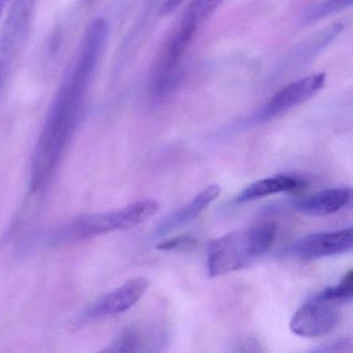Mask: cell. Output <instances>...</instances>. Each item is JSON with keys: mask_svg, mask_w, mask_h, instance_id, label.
Listing matches in <instances>:
<instances>
[{"mask_svg": "<svg viewBox=\"0 0 353 353\" xmlns=\"http://www.w3.org/2000/svg\"><path fill=\"white\" fill-rule=\"evenodd\" d=\"M108 37V23L102 18L94 19L86 28L75 59L49 109L34 150L30 175L32 191H42L50 183L79 125Z\"/></svg>", "mask_w": 353, "mask_h": 353, "instance_id": "obj_1", "label": "cell"}, {"mask_svg": "<svg viewBox=\"0 0 353 353\" xmlns=\"http://www.w3.org/2000/svg\"><path fill=\"white\" fill-rule=\"evenodd\" d=\"M276 232V225L264 223L214 239L208 248V276L216 278L251 265L272 249Z\"/></svg>", "mask_w": 353, "mask_h": 353, "instance_id": "obj_2", "label": "cell"}, {"mask_svg": "<svg viewBox=\"0 0 353 353\" xmlns=\"http://www.w3.org/2000/svg\"><path fill=\"white\" fill-rule=\"evenodd\" d=\"M159 210L158 201L148 199L110 212L83 214L53 230L48 235V241L53 245H63L128 230L152 218Z\"/></svg>", "mask_w": 353, "mask_h": 353, "instance_id": "obj_3", "label": "cell"}, {"mask_svg": "<svg viewBox=\"0 0 353 353\" xmlns=\"http://www.w3.org/2000/svg\"><path fill=\"white\" fill-rule=\"evenodd\" d=\"M36 0H12L0 34V92H3L23 48Z\"/></svg>", "mask_w": 353, "mask_h": 353, "instance_id": "obj_4", "label": "cell"}, {"mask_svg": "<svg viewBox=\"0 0 353 353\" xmlns=\"http://www.w3.org/2000/svg\"><path fill=\"white\" fill-rule=\"evenodd\" d=\"M194 36L195 32L179 26L163 47L152 68L150 77L152 94L157 98H163L174 90L179 81L181 59Z\"/></svg>", "mask_w": 353, "mask_h": 353, "instance_id": "obj_5", "label": "cell"}, {"mask_svg": "<svg viewBox=\"0 0 353 353\" xmlns=\"http://www.w3.org/2000/svg\"><path fill=\"white\" fill-rule=\"evenodd\" d=\"M325 84V74L318 73L291 82L279 90L252 119L253 123H264L282 117L313 98Z\"/></svg>", "mask_w": 353, "mask_h": 353, "instance_id": "obj_6", "label": "cell"}, {"mask_svg": "<svg viewBox=\"0 0 353 353\" xmlns=\"http://www.w3.org/2000/svg\"><path fill=\"white\" fill-rule=\"evenodd\" d=\"M148 279L136 276L130 279L114 290L97 299L82 315L81 320L100 319L125 313L133 307L148 290Z\"/></svg>", "mask_w": 353, "mask_h": 353, "instance_id": "obj_7", "label": "cell"}, {"mask_svg": "<svg viewBox=\"0 0 353 353\" xmlns=\"http://www.w3.org/2000/svg\"><path fill=\"white\" fill-rule=\"evenodd\" d=\"M340 319V312L334 303L311 299L291 318V332L303 338H319L330 334Z\"/></svg>", "mask_w": 353, "mask_h": 353, "instance_id": "obj_8", "label": "cell"}, {"mask_svg": "<svg viewBox=\"0 0 353 353\" xmlns=\"http://www.w3.org/2000/svg\"><path fill=\"white\" fill-rule=\"evenodd\" d=\"M353 248L351 227L330 232L314 233L293 243L289 254L303 260H315L348 253Z\"/></svg>", "mask_w": 353, "mask_h": 353, "instance_id": "obj_9", "label": "cell"}, {"mask_svg": "<svg viewBox=\"0 0 353 353\" xmlns=\"http://www.w3.org/2000/svg\"><path fill=\"white\" fill-rule=\"evenodd\" d=\"M222 189L219 185H210L202 190L189 203L185 204L181 210H175L163 219L157 226L154 235L158 237L164 236L173 232L189 223L193 222L203 210H205L214 200L218 199Z\"/></svg>", "mask_w": 353, "mask_h": 353, "instance_id": "obj_10", "label": "cell"}, {"mask_svg": "<svg viewBox=\"0 0 353 353\" xmlns=\"http://www.w3.org/2000/svg\"><path fill=\"white\" fill-rule=\"evenodd\" d=\"M351 197L350 188L323 190L297 202L296 210L307 216H328L343 210L351 201Z\"/></svg>", "mask_w": 353, "mask_h": 353, "instance_id": "obj_11", "label": "cell"}, {"mask_svg": "<svg viewBox=\"0 0 353 353\" xmlns=\"http://www.w3.org/2000/svg\"><path fill=\"white\" fill-rule=\"evenodd\" d=\"M305 185H307L305 181L296 177L289 176V175H274V176L259 179L248 185L236 196L235 201L237 203H245V202L261 199L276 194L301 191L305 189Z\"/></svg>", "mask_w": 353, "mask_h": 353, "instance_id": "obj_12", "label": "cell"}, {"mask_svg": "<svg viewBox=\"0 0 353 353\" xmlns=\"http://www.w3.org/2000/svg\"><path fill=\"white\" fill-rule=\"evenodd\" d=\"M313 299L318 301H326V303H348L352 301L353 299V272L349 270L344 278L341 280L336 286L327 287L321 292L316 294Z\"/></svg>", "mask_w": 353, "mask_h": 353, "instance_id": "obj_13", "label": "cell"}, {"mask_svg": "<svg viewBox=\"0 0 353 353\" xmlns=\"http://www.w3.org/2000/svg\"><path fill=\"white\" fill-rule=\"evenodd\" d=\"M222 1L223 0H194L190 5L183 22L198 30L200 24L210 17Z\"/></svg>", "mask_w": 353, "mask_h": 353, "instance_id": "obj_14", "label": "cell"}, {"mask_svg": "<svg viewBox=\"0 0 353 353\" xmlns=\"http://www.w3.org/2000/svg\"><path fill=\"white\" fill-rule=\"evenodd\" d=\"M352 3L353 0H322L321 3L307 10L305 14V21L311 23L323 19L332 14L350 7Z\"/></svg>", "mask_w": 353, "mask_h": 353, "instance_id": "obj_15", "label": "cell"}, {"mask_svg": "<svg viewBox=\"0 0 353 353\" xmlns=\"http://www.w3.org/2000/svg\"><path fill=\"white\" fill-rule=\"evenodd\" d=\"M190 241H191V239H190V237H174V239H167V241L159 243V245H157V249L162 250V251L176 249V248L181 247V245H187Z\"/></svg>", "mask_w": 353, "mask_h": 353, "instance_id": "obj_16", "label": "cell"}, {"mask_svg": "<svg viewBox=\"0 0 353 353\" xmlns=\"http://www.w3.org/2000/svg\"><path fill=\"white\" fill-rule=\"evenodd\" d=\"M183 0H165L160 9V15L163 17L171 15L173 12L176 11L177 8L183 3Z\"/></svg>", "mask_w": 353, "mask_h": 353, "instance_id": "obj_17", "label": "cell"}, {"mask_svg": "<svg viewBox=\"0 0 353 353\" xmlns=\"http://www.w3.org/2000/svg\"><path fill=\"white\" fill-rule=\"evenodd\" d=\"M10 1H11V0H0V19H1L3 11H5L6 7H7Z\"/></svg>", "mask_w": 353, "mask_h": 353, "instance_id": "obj_18", "label": "cell"}]
</instances>
